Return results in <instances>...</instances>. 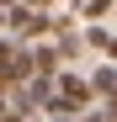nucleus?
<instances>
[{"instance_id":"1","label":"nucleus","mask_w":117,"mask_h":122,"mask_svg":"<svg viewBox=\"0 0 117 122\" xmlns=\"http://www.w3.org/2000/svg\"><path fill=\"white\" fill-rule=\"evenodd\" d=\"M85 106H90V85L74 80V74H58V96L48 101V112L53 117H74V112H85Z\"/></svg>"},{"instance_id":"2","label":"nucleus","mask_w":117,"mask_h":122,"mask_svg":"<svg viewBox=\"0 0 117 122\" xmlns=\"http://www.w3.org/2000/svg\"><path fill=\"white\" fill-rule=\"evenodd\" d=\"M11 27L27 32V37H37V32H48V16H37V11H11Z\"/></svg>"},{"instance_id":"3","label":"nucleus","mask_w":117,"mask_h":122,"mask_svg":"<svg viewBox=\"0 0 117 122\" xmlns=\"http://www.w3.org/2000/svg\"><path fill=\"white\" fill-rule=\"evenodd\" d=\"M90 96H106V101L117 96V69H112V64H101V69L90 74Z\"/></svg>"},{"instance_id":"4","label":"nucleus","mask_w":117,"mask_h":122,"mask_svg":"<svg viewBox=\"0 0 117 122\" xmlns=\"http://www.w3.org/2000/svg\"><path fill=\"white\" fill-rule=\"evenodd\" d=\"M85 43H90V48H101V53H106V43H112V37H106L101 27H90V32H85Z\"/></svg>"},{"instance_id":"5","label":"nucleus","mask_w":117,"mask_h":122,"mask_svg":"<svg viewBox=\"0 0 117 122\" xmlns=\"http://www.w3.org/2000/svg\"><path fill=\"white\" fill-rule=\"evenodd\" d=\"M106 5L112 0H85V16H106Z\"/></svg>"},{"instance_id":"6","label":"nucleus","mask_w":117,"mask_h":122,"mask_svg":"<svg viewBox=\"0 0 117 122\" xmlns=\"http://www.w3.org/2000/svg\"><path fill=\"white\" fill-rule=\"evenodd\" d=\"M106 122H117V96H112V101H106Z\"/></svg>"},{"instance_id":"7","label":"nucleus","mask_w":117,"mask_h":122,"mask_svg":"<svg viewBox=\"0 0 117 122\" xmlns=\"http://www.w3.org/2000/svg\"><path fill=\"white\" fill-rule=\"evenodd\" d=\"M27 5H32V11H48V5H53V0H27Z\"/></svg>"},{"instance_id":"8","label":"nucleus","mask_w":117,"mask_h":122,"mask_svg":"<svg viewBox=\"0 0 117 122\" xmlns=\"http://www.w3.org/2000/svg\"><path fill=\"white\" fill-rule=\"evenodd\" d=\"M106 58H117V37H112V43H106Z\"/></svg>"},{"instance_id":"9","label":"nucleus","mask_w":117,"mask_h":122,"mask_svg":"<svg viewBox=\"0 0 117 122\" xmlns=\"http://www.w3.org/2000/svg\"><path fill=\"white\" fill-rule=\"evenodd\" d=\"M0 5H16V0H0Z\"/></svg>"}]
</instances>
